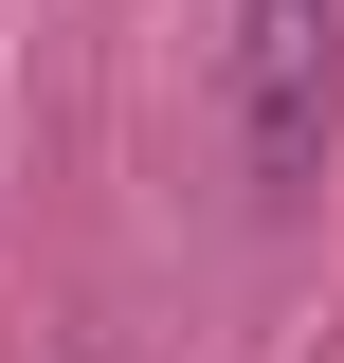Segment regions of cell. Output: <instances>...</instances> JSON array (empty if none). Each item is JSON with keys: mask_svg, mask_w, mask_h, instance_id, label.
Wrapping results in <instances>:
<instances>
[{"mask_svg": "<svg viewBox=\"0 0 344 363\" xmlns=\"http://www.w3.org/2000/svg\"><path fill=\"white\" fill-rule=\"evenodd\" d=\"M344 145V0H236V182L290 218Z\"/></svg>", "mask_w": 344, "mask_h": 363, "instance_id": "1", "label": "cell"}]
</instances>
